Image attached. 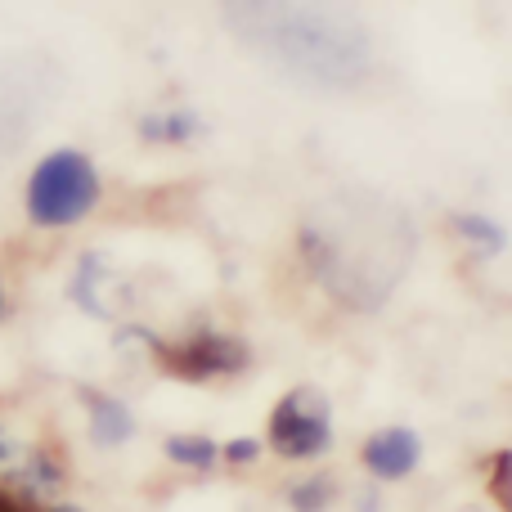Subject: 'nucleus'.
<instances>
[{"instance_id":"1","label":"nucleus","mask_w":512,"mask_h":512,"mask_svg":"<svg viewBox=\"0 0 512 512\" xmlns=\"http://www.w3.org/2000/svg\"><path fill=\"white\" fill-rule=\"evenodd\" d=\"M221 18L252 54L319 90L369 77L373 41L346 0H221Z\"/></svg>"},{"instance_id":"2","label":"nucleus","mask_w":512,"mask_h":512,"mask_svg":"<svg viewBox=\"0 0 512 512\" xmlns=\"http://www.w3.org/2000/svg\"><path fill=\"white\" fill-rule=\"evenodd\" d=\"M310 279L346 310H378L405 279L418 239L400 212L373 198H333L297 230Z\"/></svg>"},{"instance_id":"3","label":"nucleus","mask_w":512,"mask_h":512,"mask_svg":"<svg viewBox=\"0 0 512 512\" xmlns=\"http://www.w3.org/2000/svg\"><path fill=\"white\" fill-rule=\"evenodd\" d=\"M99 171L81 149H54L32 167L23 189V212L36 230H68L99 207Z\"/></svg>"},{"instance_id":"4","label":"nucleus","mask_w":512,"mask_h":512,"mask_svg":"<svg viewBox=\"0 0 512 512\" xmlns=\"http://www.w3.org/2000/svg\"><path fill=\"white\" fill-rule=\"evenodd\" d=\"M144 346H149L158 373L180 382H212V378H230V373L248 369L252 351L243 337L221 333V328H194L185 337H153L140 333Z\"/></svg>"},{"instance_id":"5","label":"nucleus","mask_w":512,"mask_h":512,"mask_svg":"<svg viewBox=\"0 0 512 512\" xmlns=\"http://www.w3.org/2000/svg\"><path fill=\"white\" fill-rule=\"evenodd\" d=\"M333 441V409L324 391L292 387L270 414V450L283 459H315Z\"/></svg>"},{"instance_id":"6","label":"nucleus","mask_w":512,"mask_h":512,"mask_svg":"<svg viewBox=\"0 0 512 512\" xmlns=\"http://www.w3.org/2000/svg\"><path fill=\"white\" fill-rule=\"evenodd\" d=\"M36 122V86L18 68H0V162L27 140Z\"/></svg>"},{"instance_id":"7","label":"nucleus","mask_w":512,"mask_h":512,"mask_svg":"<svg viewBox=\"0 0 512 512\" xmlns=\"http://www.w3.org/2000/svg\"><path fill=\"white\" fill-rule=\"evenodd\" d=\"M418 459H423V445H418V436L409 427H382V432H373L364 441V468L373 477L400 481L418 468Z\"/></svg>"},{"instance_id":"8","label":"nucleus","mask_w":512,"mask_h":512,"mask_svg":"<svg viewBox=\"0 0 512 512\" xmlns=\"http://www.w3.org/2000/svg\"><path fill=\"white\" fill-rule=\"evenodd\" d=\"M81 405H86V418H90V432H95L99 445H122L126 436L135 432V418L122 400H113L108 391L99 387H81Z\"/></svg>"},{"instance_id":"9","label":"nucleus","mask_w":512,"mask_h":512,"mask_svg":"<svg viewBox=\"0 0 512 512\" xmlns=\"http://www.w3.org/2000/svg\"><path fill=\"white\" fill-rule=\"evenodd\" d=\"M167 454H171V463H180V468H212V463L221 459L216 441H207V436H171Z\"/></svg>"},{"instance_id":"10","label":"nucleus","mask_w":512,"mask_h":512,"mask_svg":"<svg viewBox=\"0 0 512 512\" xmlns=\"http://www.w3.org/2000/svg\"><path fill=\"white\" fill-rule=\"evenodd\" d=\"M194 131H198V117H189V113H162V117H144L140 122L144 140H162V144H180Z\"/></svg>"},{"instance_id":"11","label":"nucleus","mask_w":512,"mask_h":512,"mask_svg":"<svg viewBox=\"0 0 512 512\" xmlns=\"http://www.w3.org/2000/svg\"><path fill=\"white\" fill-rule=\"evenodd\" d=\"M450 225L472 243V248H481V252H490V256L504 252V243H508V239H504V230H499L495 221H486V216H454Z\"/></svg>"},{"instance_id":"12","label":"nucleus","mask_w":512,"mask_h":512,"mask_svg":"<svg viewBox=\"0 0 512 512\" xmlns=\"http://www.w3.org/2000/svg\"><path fill=\"white\" fill-rule=\"evenodd\" d=\"M486 490L499 512H512V450H495L486 459Z\"/></svg>"},{"instance_id":"13","label":"nucleus","mask_w":512,"mask_h":512,"mask_svg":"<svg viewBox=\"0 0 512 512\" xmlns=\"http://www.w3.org/2000/svg\"><path fill=\"white\" fill-rule=\"evenodd\" d=\"M292 508L297 512H324L328 504H333V481L328 477H306L301 486H292Z\"/></svg>"},{"instance_id":"14","label":"nucleus","mask_w":512,"mask_h":512,"mask_svg":"<svg viewBox=\"0 0 512 512\" xmlns=\"http://www.w3.org/2000/svg\"><path fill=\"white\" fill-rule=\"evenodd\" d=\"M0 512H45V504H36V499H27L23 490H9V486H0Z\"/></svg>"},{"instance_id":"15","label":"nucleus","mask_w":512,"mask_h":512,"mask_svg":"<svg viewBox=\"0 0 512 512\" xmlns=\"http://www.w3.org/2000/svg\"><path fill=\"white\" fill-rule=\"evenodd\" d=\"M14 463H18V441H14V432H9L5 414H0V472L14 468Z\"/></svg>"},{"instance_id":"16","label":"nucleus","mask_w":512,"mask_h":512,"mask_svg":"<svg viewBox=\"0 0 512 512\" xmlns=\"http://www.w3.org/2000/svg\"><path fill=\"white\" fill-rule=\"evenodd\" d=\"M225 459H230V463H252V459H256V441H234V445H225Z\"/></svg>"},{"instance_id":"17","label":"nucleus","mask_w":512,"mask_h":512,"mask_svg":"<svg viewBox=\"0 0 512 512\" xmlns=\"http://www.w3.org/2000/svg\"><path fill=\"white\" fill-rule=\"evenodd\" d=\"M5 310H9V297H5V279H0V319H5Z\"/></svg>"}]
</instances>
